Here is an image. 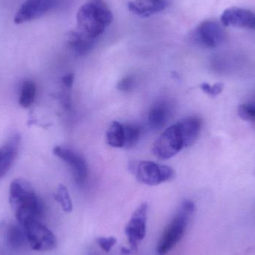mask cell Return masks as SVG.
I'll list each match as a JSON object with an SVG mask.
<instances>
[{"label": "cell", "mask_w": 255, "mask_h": 255, "mask_svg": "<svg viewBox=\"0 0 255 255\" xmlns=\"http://www.w3.org/2000/svg\"><path fill=\"white\" fill-rule=\"evenodd\" d=\"M9 203L18 223L22 226L33 220H40L44 213L41 199L30 182L23 178L15 179L10 184Z\"/></svg>", "instance_id": "obj_1"}, {"label": "cell", "mask_w": 255, "mask_h": 255, "mask_svg": "<svg viewBox=\"0 0 255 255\" xmlns=\"http://www.w3.org/2000/svg\"><path fill=\"white\" fill-rule=\"evenodd\" d=\"M113 19L112 10L103 0H90L76 15L78 30L94 40L104 33Z\"/></svg>", "instance_id": "obj_2"}, {"label": "cell", "mask_w": 255, "mask_h": 255, "mask_svg": "<svg viewBox=\"0 0 255 255\" xmlns=\"http://www.w3.org/2000/svg\"><path fill=\"white\" fill-rule=\"evenodd\" d=\"M195 209L194 203L192 201L186 200L182 202L157 243V255H167L182 240Z\"/></svg>", "instance_id": "obj_3"}, {"label": "cell", "mask_w": 255, "mask_h": 255, "mask_svg": "<svg viewBox=\"0 0 255 255\" xmlns=\"http://www.w3.org/2000/svg\"><path fill=\"white\" fill-rule=\"evenodd\" d=\"M186 148L184 137L178 124L166 128L153 145L154 155L160 160H167Z\"/></svg>", "instance_id": "obj_4"}, {"label": "cell", "mask_w": 255, "mask_h": 255, "mask_svg": "<svg viewBox=\"0 0 255 255\" xmlns=\"http://www.w3.org/2000/svg\"><path fill=\"white\" fill-rule=\"evenodd\" d=\"M22 226L25 229L27 242L34 251H52L56 248V237L40 220H33Z\"/></svg>", "instance_id": "obj_5"}, {"label": "cell", "mask_w": 255, "mask_h": 255, "mask_svg": "<svg viewBox=\"0 0 255 255\" xmlns=\"http://www.w3.org/2000/svg\"><path fill=\"white\" fill-rule=\"evenodd\" d=\"M130 170L139 182L148 186L158 185L169 181L174 175L173 169L169 166L148 160L139 162Z\"/></svg>", "instance_id": "obj_6"}, {"label": "cell", "mask_w": 255, "mask_h": 255, "mask_svg": "<svg viewBox=\"0 0 255 255\" xmlns=\"http://www.w3.org/2000/svg\"><path fill=\"white\" fill-rule=\"evenodd\" d=\"M148 205L141 204L132 214L126 226L125 233L131 250H136L146 235Z\"/></svg>", "instance_id": "obj_7"}, {"label": "cell", "mask_w": 255, "mask_h": 255, "mask_svg": "<svg viewBox=\"0 0 255 255\" xmlns=\"http://www.w3.org/2000/svg\"><path fill=\"white\" fill-rule=\"evenodd\" d=\"M195 41L208 49L221 46L226 41V34L218 22L207 20L198 25L193 34Z\"/></svg>", "instance_id": "obj_8"}, {"label": "cell", "mask_w": 255, "mask_h": 255, "mask_svg": "<svg viewBox=\"0 0 255 255\" xmlns=\"http://www.w3.org/2000/svg\"><path fill=\"white\" fill-rule=\"evenodd\" d=\"M60 0H26L19 7L14 16L16 24L34 20L52 10Z\"/></svg>", "instance_id": "obj_9"}, {"label": "cell", "mask_w": 255, "mask_h": 255, "mask_svg": "<svg viewBox=\"0 0 255 255\" xmlns=\"http://www.w3.org/2000/svg\"><path fill=\"white\" fill-rule=\"evenodd\" d=\"M53 153L70 166L76 184L84 185L88 174V165L85 159L73 150L64 147L55 146Z\"/></svg>", "instance_id": "obj_10"}, {"label": "cell", "mask_w": 255, "mask_h": 255, "mask_svg": "<svg viewBox=\"0 0 255 255\" xmlns=\"http://www.w3.org/2000/svg\"><path fill=\"white\" fill-rule=\"evenodd\" d=\"M220 19L224 26L255 30V13L249 9L229 7L223 12Z\"/></svg>", "instance_id": "obj_11"}, {"label": "cell", "mask_w": 255, "mask_h": 255, "mask_svg": "<svg viewBox=\"0 0 255 255\" xmlns=\"http://www.w3.org/2000/svg\"><path fill=\"white\" fill-rule=\"evenodd\" d=\"M20 139V136L16 133L0 146V178L8 172L14 162L19 151Z\"/></svg>", "instance_id": "obj_12"}, {"label": "cell", "mask_w": 255, "mask_h": 255, "mask_svg": "<svg viewBox=\"0 0 255 255\" xmlns=\"http://www.w3.org/2000/svg\"><path fill=\"white\" fill-rule=\"evenodd\" d=\"M168 6L166 0H134L128 4V10L136 16L148 17L165 10Z\"/></svg>", "instance_id": "obj_13"}, {"label": "cell", "mask_w": 255, "mask_h": 255, "mask_svg": "<svg viewBox=\"0 0 255 255\" xmlns=\"http://www.w3.org/2000/svg\"><path fill=\"white\" fill-rule=\"evenodd\" d=\"M95 43L94 39L78 31H70L67 36V45L73 55L78 57L85 56L91 52Z\"/></svg>", "instance_id": "obj_14"}, {"label": "cell", "mask_w": 255, "mask_h": 255, "mask_svg": "<svg viewBox=\"0 0 255 255\" xmlns=\"http://www.w3.org/2000/svg\"><path fill=\"white\" fill-rule=\"evenodd\" d=\"M171 115L170 105L166 101H159L153 105L148 113V124L154 130H159L166 125Z\"/></svg>", "instance_id": "obj_15"}, {"label": "cell", "mask_w": 255, "mask_h": 255, "mask_svg": "<svg viewBox=\"0 0 255 255\" xmlns=\"http://www.w3.org/2000/svg\"><path fill=\"white\" fill-rule=\"evenodd\" d=\"M178 127L180 128L186 147L190 146L197 139L200 132V119L196 117H189L178 121Z\"/></svg>", "instance_id": "obj_16"}, {"label": "cell", "mask_w": 255, "mask_h": 255, "mask_svg": "<svg viewBox=\"0 0 255 255\" xmlns=\"http://www.w3.org/2000/svg\"><path fill=\"white\" fill-rule=\"evenodd\" d=\"M5 236L7 244L13 249L22 247L26 241L25 229L19 223L18 225H9L6 230Z\"/></svg>", "instance_id": "obj_17"}, {"label": "cell", "mask_w": 255, "mask_h": 255, "mask_svg": "<svg viewBox=\"0 0 255 255\" xmlns=\"http://www.w3.org/2000/svg\"><path fill=\"white\" fill-rule=\"evenodd\" d=\"M107 142L109 145L114 148H122L124 146V125L118 121L111 124L107 130Z\"/></svg>", "instance_id": "obj_18"}, {"label": "cell", "mask_w": 255, "mask_h": 255, "mask_svg": "<svg viewBox=\"0 0 255 255\" xmlns=\"http://www.w3.org/2000/svg\"><path fill=\"white\" fill-rule=\"evenodd\" d=\"M36 96V85L32 81H25L21 88L19 103L22 108L27 109L34 103Z\"/></svg>", "instance_id": "obj_19"}, {"label": "cell", "mask_w": 255, "mask_h": 255, "mask_svg": "<svg viewBox=\"0 0 255 255\" xmlns=\"http://www.w3.org/2000/svg\"><path fill=\"white\" fill-rule=\"evenodd\" d=\"M238 113L243 121L255 125V94L239 106Z\"/></svg>", "instance_id": "obj_20"}, {"label": "cell", "mask_w": 255, "mask_h": 255, "mask_svg": "<svg viewBox=\"0 0 255 255\" xmlns=\"http://www.w3.org/2000/svg\"><path fill=\"white\" fill-rule=\"evenodd\" d=\"M124 146L126 148H131L134 146L140 136V128L134 124H128L124 126Z\"/></svg>", "instance_id": "obj_21"}, {"label": "cell", "mask_w": 255, "mask_h": 255, "mask_svg": "<svg viewBox=\"0 0 255 255\" xmlns=\"http://www.w3.org/2000/svg\"><path fill=\"white\" fill-rule=\"evenodd\" d=\"M55 199L61 205L63 211L67 213L71 212L73 211V203L71 198L67 187L64 184H60L58 190L55 194Z\"/></svg>", "instance_id": "obj_22"}, {"label": "cell", "mask_w": 255, "mask_h": 255, "mask_svg": "<svg viewBox=\"0 0 255 255\" xmlns=\"http://www.w3.org/2000/svg\"><path fill=\"white\" fill-rule=\"evenodd\" d=\"M117 239L114 237H100L97 238V245L100 247L102 250L109 253L112 250L115 244H117Z\"/></svg>", "instance_id": "obj_23"}, {"label": "cell", "mask_w": 255, "mask_h": 255, "mask_svg": "<svg viewBox=\"0 0 255 255\" xmlns=\"http://www.w3.org/2000/svg\"><path fill=\"white\" fill-rule=\"evenodd\" d=\"M224 85L222 83H217L214 85H209L208 83H203L201 85V88L205 94L211 96V97H216L221 94L222 91H223Z\"/></svg>", "instance_id": "obj_24"}, {"label": "cell", "mask_w": 255, "mask_h": 255, "mask_svg": "<svg viewBox=\"0 0 255 255\" xmlns=\"http://www.w3.org/2000/svg\"><path fill=\"white\" fill-rule=\"evenodd\" d=\"M133 84H134V79L131 76H127L120 81L118 85V88L119 91L128 92L130 91L133 88Z\"/></svg>", "instance_id": "obj_25"}, {"label": "cell", "mask_w": 255, "mask_h": 255, "mask_svg": "<svg viewBox=\"0 0 255 255\" xmlns=\"http://www.w3.org/2000/svg\"><path fill=\"white\" fill-rule=\"evenodd\" d=\"M61 82H62L63 86L66 89H71L72 87H73V82H74V74L70 73V74L66 75L61 79Z\"/></svg>", "instance_id": "obj_26"}]
</instances>
